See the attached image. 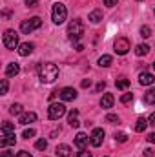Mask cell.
Masks as SVG:
<instances>
[{
  "label": "cell",
  "instance_id": "cell-1",
  "mask_svg": "<svg viewBox=\"0 0 155 157\" xmlns=\"http://www.w3.org/2000/svg\"><path fill=\"white\" fill-rule=\"evenodd\" d=\"M59 77V68L51 62H46V64H40L39 66V78L44 84H51L55 82Z\"/></svg>",
  "mask_w": 155,
  "mask_h": 157
},
{
  "label": "cell",
  "instance_id": "cell-2",
  "mask_svg": "<svg viewBox=\"0 0 155 157\" xmlns=\"http://www.w3.org/2000/svg\"><path fill=\"white\" fill-rule=\"evenodd\" d=\"M68 35H70V39L73 40V42H77V40L84 35V24L80 22V18H75V20L70 22V26H68Z\"/></svg>",
  "mask_w": 155,
  "mask_h": 157
},
{
  "label": "cell",
  "instance_id": "cell-3",
  "mask_svg": "<svg viewBox=\"0 0 155 157\" xmlns=\"http://www.w3.org/2000/svg\"><path fill=\"white\" fill-rule=\"evenodd\" d=\"M66 17H68L66 6L60 4V2H57V4L53 6V9H51V20H53L55 24H62V22L66 20Z\"/></svg>",
  "mask_w": 155,
  "mask_h": 157
},
{
  "label": "cell",
  "instance_id": "cell-4",
  "mask_svg": "<svg viewBox=\"0 0 155 157\" xmlns=\"http://www.w3.org/2000/svg\"><path fill=\"white\" fill-rule=\"evenodd\" d=\"M40 26H42V20H40V17H31L29 20H22V24H20V31H22L24 35H29L31 31L39 29Z\"/></svg>",
  "mask_w": 155,
  "mask_h": 157
},
{
  "label": "cell",
  "instance_id": "cell-5",
  "mask_svg": "<svg viewBox=\"0 0 155 157\" xmlns=\"http://www.w3.org/2000/svg\"><path fill=\"white\" fill-rule=\"evenodd\" d=\"M4 46L7 48V49H17L20 44H18V35H17V31L15 29H7L6 33H4Z\"/></svg>",
  "mask_w": 155,
  "mask_h": 157
},
{
  "label": "cell",
  "instance_id": "cell-6",
  "mask_svg": "<svg viewBox=\"0 0 155 157\" xmlns=\"http://www.w3.org/2000/svg\"><path fill=\"white\" fill-rule=\"evenodd\" d=\"M64 113H66V106L62 102H53L47 108V115H49L51 121H59L60 117H64Z\"/></svg>",
  "mask_w": 155,
  "mask_h": 157
},
{
  "label": "cell",
  "instance_id": "cell-7",
  "mask_svg": "<svg viewBox=\"0 0 155 157\" xmlns=\"http://www.w3.org/2000/svg\"><path fill=\"white\" fill-rule=\"evenodd\" d=\"M113 48H115V53H117V55H126V53L130 51V40L126 39V37H120V39L115 40Z\"/></svg>",
  "mask_w": 155,
  "mask_h": 157
},
{
  "label": "cell",
  "instance_id": "cell-8",
  "mask_svg": "<svg viewBox=\"0 0 155 157\" xmlns=\"http://www.w3.org/2000/svg\"><path fill=\"white\" fill-rule=\"evenodd\" d=\"M104 130L102 128H95L93 132H91V137H89V143H91V146H100L102 144V141H104Z\"/></svg>",
  "mask_w": 155,
  "mask_h": 157
},
{
  "label": "cell",
  "instance_id": "cell-9",
  "mask_svg": "<svg viewBox=\"0 0 155 157\" xmlns=\"http://www.w3.org/2000/svg\"><path fill=\"white\" fill-rule=\"evenodd\" d=\"M59 95H60L62 101H75L77 99V90H73V88H62L59 91Z\"/></svg>",
  "mask_w": 155,
  "mask_h": 157
},
{
  "label": "cell",
  "instance_id": "cell-10",
  "mask_svg": "<svg viewBox=\"0 0 155 157\" xmlns=\"http://www.w3.org/2000/svg\"><path fill=\"white\" fill-rule=\"evenodd\" d=\"M33 49H35V44L33 42H24V44L18 46V55L20 57H28V55L33 53Z\"/></svg>",
  "mask_w": 155,
  "mask_h": 157
},
{
  "label": "cell",
  "instance_id": "cell-11",
  "mask_svg": "<svg viewBox=\"0 0 155 157\" xmlns=\"http://www.w3.org/2000/svg\"><path fill=\"white\" fill-rule=\"evenodd\" d=\"M15 143H17V139H15V132H13V133H2V139H0V146H2V148L11 146V144H15Z\"/></svg>",
  "mask_w": 155,
  "mask_h": 157
},
{
  "label": "cell",
  "instance_id": "cell-12",
  "mask_svg": "<svg viewBox=\"0 0 155 157\" xmlns=\"http://www.w3.org/2000/svg\"><path fill=\"white\" fill-rule=\"evenodd\" d=\"M37 121V113L35 112H28V113H22L18 119V124H31Z\"/></svg>",
  "mask_w": 155,
  "mask_h": 157
},
{
  "label": "cell",
  "instance_id": "cell-13",
  "mask_svg": "<svg viewBox=\"0 0 155 157\" xmlns=\"http://www.w3.org/2000/svg\"><path fill=\"white\" fill-rule=\"evenodd\" d=\"M88 141H89V137L86 133H77V137H75V144H77L80 150H84L88 146Z\"/></svg>",
  "mask_w": 155,
  "mask_h": 157
},
{
  "label": "cell",
  "instance_id": "cell-14",
  "mask_svg": "<svg viewBox=\"0 0 155 157\" xmlns=\"http://www.w3.org/2000/svg\"><path fill=\"white\" fill-rule=\"evenodd\" d=\"M18 71H20V66L17 62H11V64L6 66V75L7 77H15V75H18Z\"/></svg>",
  "mask_w": 155,
  "mask_h": 157
},
{
  "label": "cell",
  "instance_id": "cell-15",
  "mask_svg": "<svg viewBox=\"0 0 155 157\" xmlns=\"http://www.w3.org/2000/svg\"><path fill=\"white\" fill-rule=\"evenodd\" d=\"M100 106L106 108V110L112 108V106H113V95H112V93H104L102 99H100Z\"/></svg>",
  "mask_w": 155,
  "mask_h": 157
},
{
  "label": "cell",
  "instance_id": "cell-16",
  "mask_svg": "<svg viewBox=\"0 0 155 157\" xmlns=\"http://www.w3.org/2000/svg\"><path fill=\"white\" fill-rule=\"evenodd\" d=\"M153 80H155V77L152 73H141L139 75V82L142 86H150V84H153Z\"/></svg>",
  "mask_w": 155,
  "mask_h": 157
},
{
  "label": "cell",
  "instance_id": "cell-17",
  "mask_svg": "<svg viewBox=\"0 0 155 157\" xmlns=\"http://www.w3.org/2000/svg\"><path fill=\"white\" fill-rule=\"evenodd\" d=\"M88 20H89L91 24H99V22L102 20V11H100V9L91 11V13H89V17H88Z\"/></svg>",
  "mask_w": 155,
  "mask_h": 157
},
{
  "label": "cell",
  "instance_id": "cell-18",
  "mask_svg": "<svg viewBox=\"0 0 155 157\" xmlns=\"http://www.w3.org/2000/svg\"><path fill=\"white\" fill-rule=\"evenodd\" d=\"M77 115H78V110H71L70 112V115H68V122H70V126L71 128H78V119H77Z\"/></svg>",
  "mask_w": 155,
  "mask_h": 157
},
{
  "label": "cell",
  "instance_id": "cell-19",
  "mask_svg": "<svg viewBox=\"0 0 155 157\" xmlns=\"http://www.w3.org/2000/svg\"><path fill=\"white\" fill-rule=\"evenodd\" d=\"M70 154H71V150H70L68 144H59L57 146V155L59 157H70Z\"/></svg>",
  "mask_w": 155,
  "mask_h": 157
},
{
  "label": "cell",
  "instance_id": "cell-20",
  "mask_svg": "<svg viewBox=\"0 0 155 157\" xmlns=\"http://www.w3.org/2000/svg\"><path fill=\"white\" fill-rule=\"evenodd\" d=\"M135 53H137V57H144V55L150 53V46H148V44H139V46L135 48Z\"/></svg>",
  "mask_w": 155,
  "mask_h": 157
},
{
  "label": "cell",
  "instance_id": "cell-21",
  "mask_svg": "<svg viewBox=\"0 0 155 157\" xmlns=\"http://www.w3.org/2000/svg\"><path fill=\"white\" fill-rule=\"evenodd\" d=\"M112 62H113V59H112L110 55H102V57L99 59V66H102V68H108V66H112Z\"/></svg>",
  "mask_w": 155,
  "mask_h": 157
},
{
  "label": "cell",
  "instance_id": "cell-22",
  "mask_svg": "<svg viewBox=\"0 0 155 157\" xmlns=\"http://www.w3.org/2000/svg\"><path fill=\"white\" fill-rule=\"evenodd\" d=\"M144 102H146V104H155V88H152L150 91H146V95H144Z\"/></svg>",
  "mask_w": 155,
  "mask_h": 157
},
{
  "label": "cell",
  "instance_id": "cell-23",
  "mask_svg": "<svg viewBox=\"0 0 155 157\" xmlns=\"http://www.w3.org/2000/svg\"><path fill=\"white\" fill-rule=\"evenodd\" d=\"M22 104H18V102H15V104H11V108H9V113L11 115H22Z\"/></svg>",
  "mask_w": 155,
  "mask_h": 157
},
{
  "label": "cell",
  "instance_id": "cell-24",
  "mask_svg": "<svg viewBox=\"0 0 155 157\" xmlns=\"http://www.w3.org/2000/svg\"><path fill=\"white\" fill-rule=\"evenodd\" d=\"M13 132H15V124L6 121V122L2 124V133H13Z\"/></svg>",
  "mask_w": 155,
  "mask_h": 157
},
{
  "label": "cell",
  "instance_id": "cell-25",
  "mask_svg": "<svg viewBox=\"0 0 155 157\" xmlns=\"http://www.w3.org/2000/svg\"><path fill=\"white\" fill-rule=\"evenodd\" d=\"M146 124H148V121L141 117L137 121V124H135V130H137V132H144V130H146Z\"/></svg>",
  "mask_w": 155,
  "mask_h": 157
},
{
  "label": "cell",
  "instance_id": "cell-26",
  "mask_svg": "<svg viewBox=\"0 0 155 157\" xmlns=\"http://www.w3.org/2000/svg\"><path fill=\"white\" fill-rule=\"evenodd\" d=\"M117 88H119V90H126V88H128V86H130V80H128V78H117Z\"/></svg>",
  "mask_w": 155,
  "mask_h": 157
},
{
  "label": "cell",
  "instance_id": "cell-27",
  "mask_svg": "<svg viewBox=\"0 0 155 157\" xmlns=\"http://www.w3.org/2000/svg\"><path fill=\"white\" fill-rule=\"evenodd\" d=\"M141 37H144V39H150V37H152V28H148V26H142V28H141Z\"/></svg>",
  "mask_w": 155,
  "mask_h": 157
},
{
  "label": "cell",
  "instance_id": "cell-28",
  "mask_svg": "<svg viewBox=\"0 0 155 157\" xmlns=\"http://www.w3.org/2000/svg\"><path fill=\"white\" fill-rule=\"evenodd\" d=\"M35 148H37V150H46V148H47V141H46V139H39V141L35 143Z\"/></svg>",
  "mask_w": 155,
  "mask_h": 157
},
{
  "label": "cell",
  "instance_id": "cell-29",
  "mask_svg": "<svg viewBox=\"0 0 155 157\" xmlns=\"http://www.w3.org/2000/svg\"><path fill=\"white\" fill-rule=\"evenodd\" d=\"M131 101H133V95H131V93H124V95L120 97V102H122V104H128V102H131Z\"/></svg>",
  "mask_w": 155,
  "mask_h": 157
},
{
  "label": "cell",
  "instance_id": "cell-30",
  "mask_svg": "<svg viewBox=\"0 0 155 157\" xmlns=\"http://www.w3.org/2000/svg\"><path fill=\"white\" fill-rule=\"evenodd\" d=\"M106 122H110V124H117V122H119V117H117L115 113H110V115H106Z\"/></svg>",
  "mask_w": 155,
  "mask_h": 157
},
{
  "label": "cell",
  "instance_id": "cell-31",
  "mask_svg": "<svg viewBox=\"0 0 155 157\" xmlns=\"http://www.w3.org/2000/svg\"><path fill=\"white\" fill-rule=\"evenodd\" d=\"M115 141H119V143H126V141H128V135L122 133V132H120V133H115Z\"/></svg>",
  "mask_w": 155,
  "mask_h": 157
},
{
  "label": "cell",
  "instance_id": "cell-32",
  "mask_svg": "<svg viewBox=\"0 0 155 157\" xmlns=\"http://www.w3.org/2000/svg\"><path fill=\"white\" fill-rule=\"evenodd\" d=\"M33 135H35V130H33V128H29V130H24V133H22V137H24V139H31Z\"/></svg>",
  "mask_w": 155,
  "mask_h": 157
},
{
  "label": "cell",
  "instance_id": "cell-33",
  "mask_svg": "<svg viewBox=\"0 0 155 157\" xmlns=\"http://www.w3.org/2000/svg\"><path fill=\"white\" fill-rule=\"evenodd\" d=\"M0 93H2V95L7 93V78H2V90H0Z\"/></svg>",
  "mask_w": 155,
  "mask_h": 157
},
{
  "label": "cell",
  "instance_id": "cell-34",
  "mask_svg": "<svg viewBox=\"0 0 155 157\" xmlns=\"http://www.w3.org/2000/svg\"><path fill=\"white\" fill-rule=\"evenodd\" d=\"M102 2H104V6H108V7H113V6H117L119 0H102Z\"/></svg>",
  "mask_w": 155,
  "mask_h": 157
},
{
  "label": "cell",
  "instance_id": "cell-35",
  "mask_svg": "<svg viewBox=\"0 0 155 157\" xmlns=\"http://www.w3.org/2000/svg\"><path fill=\"white\" fill-rule=\"evenodd\" d=\"M37 4H39V0H26L28 7H37Z\"/></svg>",
  "mask_w": 155,
  "mask_h": 157
},
{
  "label": "cell",
  "instance_id": "cell-36",
  "mask_svg": "<svg viewBox=\"0 0 155 157\" xmlns=\"http://www.w3.org/2000/svg\"><path fill=\"white\" fill-rule=\"evenodd\" d=\"M144 157H155L153 150H152V148H146V150H144Z\"/></svg>",
  "mask_w": 155,
  "mask_h": 157
},
{
  "label": "cell",
  "instance_id": "cell-37",
  "mask_svg": "<svg viewBox=\"0 0 155 157\" xmlns=\"http://www.w3.org/2000/svg\"><path fill=\"white\" fill-rule=\"evenodd\" d=\"M15 157H31V154H29V152H26V150H22V152H18Z\"/></svg>",
  "mask_w": 155,
  "mask_h": 157
},
{
  "label": "cell",
  "instance_id": "cell-38",
  "mask_svg": "<svg viewBox=\"0 0 155 157\" xmlns=\"http://www.w3.org/2000/svg\"><path fill=\"white\" fill-rule=\"evenodd\" d=\"M77 157H93V155H91V152H86V150H82V152H78Z\"/></svg>",
  "mask_w": 155,
  "mask_h": 157
},
{
  "label": "cell",
  "instance_id": "cell-39",
  "mask_svg": "<svg viewBox=\"0 0 155 157\" xmlns=\"http://www.w3.org/2000/svg\"><path fill=\"white\" fill-rule=\"evenodd\" d=\"M89 86H91V80L89 78H84L82 80V88H89Z\"/></svg>",
  "mask_w": 155,
  "mask_h": 157
},
{
  "label": "cell",
  "instance_id": "cell-40",
  "mask_svg": "<svg viewBox=\"0 0 155 157\" xmlns=\"http://www.w3.org/2000/svg\"><path fill=\"white\" fill-rule=\"evenodd\" d=\"M148 124H152V126H155V113H152V115L148 117Z\"/></svg>",
  "mask_w": 155,
  "mask_h": 157
},
{
  "label": "cell",
  "instance_id": "cell-41",
  "mask_svg": "<svg viewBox=\"0 0 155 157\" xmlns=\"http://www.w3.org/2000/svg\"><path fill=\"white\" fill-rule=\"evenodd\" d=\"M104 88H106V84H104V82H99V84H97V88H95V90H97V91H102V90H104Z\"/></svg>",
  "mask_w": 155,
  "mask_h": 157
},
{
  "label": "cell",
  "instance_id": "cell-42",
  "mask_svg": "<svg viewBox=\"0 0 155 157\" xmlns=\"http://www.w3.org/2000/svg\"><path fill=\"white\" fill-rule=\"evenodd\" d=\"M148 141H150L152 144H155V132H153V133H150V135H148Z\"/></svg>",
  "mask_w": 155,
  "mask_h": 157
},
{
  "label": "cell",
  "instance_id": "cell-43",
  "mask_svg": "<svg viewBox=\"0 0 155 157\" xmlns=\"http://www.w3.org/2000/svg\"><path fill=\"white\" fill-rule=\"evenodd\" d=\"M2 157H15V155H13L11 152H6V150H4V152H2Z\"/></svg>",
  "mask_w": 155,
  "mask_h": 157
},
{
  "label": "cell",
  "instance_id": "cell-44",
  "mask_svg": "<svg viewBox=\"0 0 155 157\" xmlns=\"http://www.w3.org/2000/svg\"><path fill=\"white\" fill-rule=\"evenodd\" d=\"M153 70H155V62H153Z\"/></svg>",
  "mask_w": 155,
  "mask_h": 157
},
{
  "label": "cell",
  "instance_id": "cell-45",
  "mask_svg": "<svg viewBox=\"0 0 155 157\" xmlns=\"http://www.w3.org/2000/svg\"><path fill=\"white\" fill-rule=\"evenodd\" d=\"M139 2H141V0H139Z\"/></svg>",
  "mask_w": 155,
  "mask_h": 157
}]
</instances>
